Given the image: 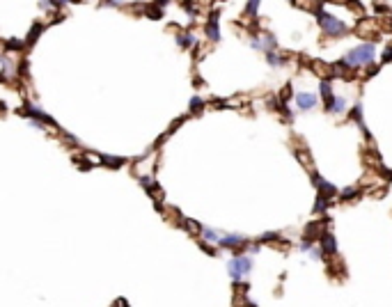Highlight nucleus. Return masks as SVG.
<instances>
[{
  "instance_id": "nucleus-11",
  "label": "nucleus",
  "mask_w": 392,
  "mask_h": 307,
  "mask_svg": "<svg viewBox=\"0 0 392 307\" xmlns=\"http://www.w3.org/2000/svg\"><path fill=\"white\" fill-rule=\"evenodd\" d=\"M195 44H198V39H195L193 32H179L177 35V46H181V48H190Z\"/></svg>"
},
{
  "instance_id": "nucleus-20",
  "label": "nucleus",
  "mask_w": 392,
  "mask_h": 307,
  "mask_svg": "<svg viewBox=\"0 0 392 307\" xmlns=\"http://www.w3.org/2000/svg\"><path fill=\"white\" fill-rule=\"evenodd\" d=\"M328 209V199H323L321 195L317 197V204H314V213H323Z\"/></svg>"
},
{
  "instance_id": "nucleus-27",
  "label": "nucleus",
  "mask_w": 392,
  "mask_h": 307,
  "mask_svg": "<svg viewBox=\"0 0 392 307\" xmlns=\"http://www.w3.org/2000/svg\"><path fill=\"white\" fill-rule=\"evenodd\" d=\"M246 250H248L250 254H257V252H259V245H248V248H246Z\"/></svg>"
},
{
  "instance_id": "nucleus-10",
  "label": "nucleus",
  "mask_w": 392,
  "mask_h": 307,
  "mask_svg": "<svg viewBox=\"0 0 392 307\" xmlns=\"http://www.w3.org/2000/svg\"><path fill=\"white\" fill-rule=\"evenodd\" d=\"M207 37L211 41H220V32H218V12H211L207 23Z\"/></svg>"
},
{
  "instance_id": "nucleus-15",
  "label": "nucleus",
  "mask_w": 392,
  "mask_h": 307,
  "mask_svg": "<svg viewBox=\"0 0 392 307\" xmlns=\"http://www.w3.org/2000/svg\"><path fill=\"white\" fill-rule=\"evenodd\" d=\"M266 60L271 67H280L287 62V55H280V53H275V50H271V53H266Z\"/></svg>"
},
{
  "instance_id": "nucleus-17",
  "label": "nucleus",
  "mask_w": 392,
  "mask_h": 307,
  "mask_svg": "<svg viewBox=\"0 0 392 307\" xmlns=\"http://www.w3.org/2000/svg\"><path fill=\"white\" fill-rule=\"evenodd\" d=\"M101 163L110 165V168H122L126 163L124 159H119V156H101Z\"/></svg>"
},
{
  "instance_id": "nucleus-16",
  "label": "nucleus",
  "mask_w": 392,
  "mask_h": 307,
  "mask_svg": "<svg viewBox=\"0 0 392 307\" xmlns=\"http://www.w3.org/2000/svg\"><path fill=\"white\" fill-rule=\"evenodd\" d=\"M353 119H356V122H358V126H360V129L365 131V135H369V133H367V129H365V122H363V106H360V104H356V106H353Z\"/></svg>"
},
{
  "instance_id": "nucleus-18",
  "label": "nucleus",
  "mask_w": 392,
  "mask_h": 307,
  "mask_svg": "<svg viewBox=\"0 0 392 307\" xmlns=\"http://www.w3.org/2000/svg\"><path fill=\"white\" fill-rule=\"evenodd\" d=\"M181 225H184V227L188 229L190 234H200V232H202V227H200V225L195 223V220H188V218H184V220H181Z\"/></svg>"
},
{
  "instance_id": "nucleus-5",
  "label": "nucleus",
  "mask_w": 392,
  "mask_h": 307,
  "mask_svg": "<svg viewBox=\"0 0 392 307\" xmlns=\"http://www.w3.org/2000/svg\"><path fill=\"white\" fill-rule=\"evenodd\" d=\"M250 46H253L255 50H266V53L278 50V41H275V37L271 35V32H262V37H253V39H250Z\"/></svg>"
},
{
  "instance_id": "nucleus-1",
  "label": "nucleus",
  "mask_w": 392,
  "mask_h": 307,
  "mask_svg": "<svg viewBox=\"0 0 392 307\" xmlns=\"http://www.w3.org/2000/svg\"><path fill=\"white\" fill-rule=\"evenodd\" d=\"M374 55H376V46L374 44H363V46H356V48H351L347 55H344L342 60L337 62L339 69H358L360 65H372Z\"/></svg>"
},
{
  "instance_id": "nucleus-26",
  "label": "nucleus",
  "mask_w": 392,
  "mask_h": 307,
  "mask_svg": "<svg viewBox=\"0 0 392 307\" xmlns=\"http://www.w3.org/2000/svg\"><path fill=\"white\" fill-rule=\"evenodd\" d=\"M390 60H392V46L385 50V53H383V62H390Z\"/></svg>"
},
{
  "instance_id": "nucleus-19",
  "label": "nucleus",
  "mask_w": 392,
  "mask_h": 307,
  "mask_svg": "<svg viewBox=\"0 0 392 307\" xmlns=\"http://www.w3.org/2000/svg\"><path fill=\"white\" fill-rule=\"evenodd\" d=\"M308 254H310V257L314 259V262H321V257H323V250L319 248V245H312V248L308 250Z\"/></svg>"
},
{
  "instance_id": "nucleus-2",
  "label": "nucleus",
  "mask_w": 392,
  "mask_h": 307,
  "mask_svg": "<svg viewBox=\"0 0 392 307\" xmlns=\"http://www.w3.org/2000/svg\"><path fill=\"white\" fill-rule=\"evenodd\" d=\"M227 271H229V278H232L234 282H241V280L248 278V273L253 271V257H248V254H236V257L229 259Z\"/></svg>"
},
{
  "instance_id": "nucleus-14",
  "label": "nucleus",
  "mask_w": 392,
  "mask_h": 307,
  "mask_svg": "<svg viewBox=\"0 0 392 307\" xmlns=\"http://www.w3.org/2000/svg\"><path fill=\"white\" fill-rule=\"evenodd\" d=\"M347 110H349L347 99H344V96H335L333 106H330V113L333 115H347Z\"/></svg>"
},
{
  "instance_id": "nucleus-6",
  "label": "nucleus",
  "mask_w": 392,
  "mask_h": 307,
  "mask_svg": "<svg viewBox=\"0 0 392 307\" xmlns=\"http://www.w3.org/2000/svg\"><path fill=\"white\" fill-rule=\"evenodd\" d=\"M293 104H296L298 110H312V108H317V94H312V92H298L293 96Z\"/></svg>"
},
{
  "instance_id": "nucleus-8",
  "label": "nucleus",
  "mask_w": 392,
  "mask_h": 307,
  "mask_svg": "<svg viewBox=\"0 0 392 307\" xmlns=\"http://www.w3.org/2000/svg\"><path fill=\"white\" fill-rule=\"evenodd\" d=\"M314 186L319 188V193H321L323 199H333L335 195H337V188H335L333 183H328L326 179H321L319 174H314Z\"/></svg>"
},
{
  "instance_id": "nucleus-3",
  "label": "nucleus",
  "mask_w": 392,
  "mask_h": 307,
  "mask_svg": "<svg viewBox=\"0 0 392 307\" xmlns=\"http://www.w3.org/2000/svg\"><path fill=\"white\" fill-rule=\"evenodd\" d=\"M314 14H317V21H319V25H321V30L326 32V35L339 37V35H344V32H347V25H344L339 19H335V16L326 14V12H314Z\"/></svg>"
},
{
  "instance_id": "nucleus-28",
  "label": "nucleus",
  "mask_w": 392,
  "mask_h": 307,
  "mask_svg": "<svg viewBox=\"0 0 392 307\" xmlns=\"http://www.w3.org/2000/svg\"><path fill=\"white\" fill-rule=\"evenodd\" d=\"M3 110H5V106H3V104H0V113H3Z\"/></svg>"
},
{
  "instance_id": "nucleus-23",
  "label": "nucleus",
  "mask_w": 392,
  "mask_h": 307,
  "mask_svg": "<svg viewBox=\"0 0 392 307\" xmlns=\"http://www.w3.org/2000/svg\"><path fill=\"white\" fill-rule=\"evenodd\" d=\"M280 234L278 232H266V234H262V238H259V241H280Z\"/></svg>"
},
{
  "instance_id": "nucleus-9",
  "label": "nucleus",
  "mask_w": 392,
  "mask_h": 307,
  "mask_svg": "<svg viewBox=\"0 0 392 307\" xmlns=\"http://www.w3.org/2000/svg\"><path fill=\"white\" fill-rule=\"evenodd\" d=\"M319 89H321V96H323V108H326L328 113H330V106H333V101H335L333 85H330V80H321Z\"/></svg>"
},
{
  "instance_id": "nucleus-7",
  "label": "nucleus",
  "mask_w": 392,
  "mask_h": 307,
  "mask_svg": "<svg viewBox=\"0 0 392 307\" xmlns=\"http://www.w3.org/2000/svg\"><path fill=\"white\" fill-rule=\"evenodd\" d=\"M246 243H248V238H246L243 234H223L218 245H223V248H241Z\"/></svg>"
},
{
  "instance_id": "nucleus-25",
  "label": "nucleus",
  "mask_w": 392,
  "mask_h": 307,
  "mask_svg": "<svg viewBox=\"0 0 392 307\" xmlns=\"http://www.w3.org/2000/svg\"><path fill=\"white\" fill-rule=\"evenodd\" d=\"M202 108V99H198V96H195L193 101H190V110H200Z\"/></svg>"
},
{
  "instance_id": "nucleus-4",
  "label": "nucleus",
  "mask_w": 392,
  "mask_h": 307,
  "mask_svg": "<svg viewBox=\"0 0 392 307\" xmlns=\"http://www.w3.org/2000/svg\"><path fill=\"white\" fill-rule=\"evenodd\" d=\"M21 115H25V119H35V122H39V124H44V126H55L53 117L46 115L44 110L35 104H25L23 108H21Z\"/></svg>"
},
{
  "instance_id": "nucleus-22",
  "label": "nucleus",
  "mask_w": 392,
  "mask_h": 307,
  "mask_svg": "<svg viewBox=\"0 0 392 307\" xmlns=\"http://www.w3.org/2000/svg\"><path fill=\"white\" fill-rule=\"evenodd\" d=\"M41 30H44V25H41V23L32 25V32H30V37H28V44H30L32 39H35V37H39V35H41Z\"/></svg>"
},
{
  "instance_id": "nucleus-13",
  "label": "nucleus",
  "mask_w": 392,
  "mask_h": 307,
  "mask_svg": "<svg viewBox=\"0 0 392 307\" xmlns=\"http://www.w3.org/2000/svg\"><path fill=\"white\" fill-rule=\"evenodd\" d=\"M319 248H321L323 252H330V254H333L335 250H337V245H335V236H333V234H330V232H326V234H323V236H321V245H319Z\"/></svg>"
},
{
  "instance_id": "nucleus-12",
  "label": "nucleus",
  "mask_w": 392,
  "mask_h": 307,
  "mask_svg": "<svg viewBox=\"0 0 392 307\" xmlns=\"http://www.w3.org/2000/svg\"><path fill=\"white\" fill-rule=\"evenodd\" d=\"M200 236L204 238V243H209V245H214V243H218V241H220V236H223V234H220V232H216V229H211V227H202Z\"/></svg>"
},
{
  "instance_id": "nucleus-24",
  "label": "nucleus",
  "mask_w": 392,
  "mask_h": 307,
  "mask_svg": "<svg viewBox=\"0 0 392 307\" xmlns=\"http://www.w3.org/2000/svg\"><path fill=\"white\" fill-rule=\"evenodd\" d=\"M246 10H248V14H257V10H259V3H248V5H246Z\"/></svg>"
},
{
  "instance_id": "nucleus-21",
  "label": "nucleus",
  "mask_w": 392,
  "mask_h": 307,
  "mask_svg": "<svg viewBox=\"0 0 392 307\" xmlns=\"http://www.w3.org/2000/svg\"><path fill=\"white\" fill-rule=\"evenodd\" d=\"M356 195H358V188H353V186H351V188L339 190V197H342V199H351V197H356Z\"/></svg>"
}]
</instances>
